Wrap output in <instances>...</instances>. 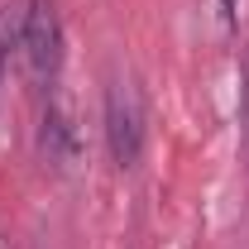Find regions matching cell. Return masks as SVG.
I'll return each mask as SVG.
<instances>
[{"instance_id": "cell-1", "label": "cell", "mask_w": 249, "mask_h": 249, "mask_svg": "<svg viewBox=\"0 0 249 249\" xmlns=\"http://www.w3.org/2000/svg\"><path fill=\"white\" fill-rule=\"evenodd\" d=\"M106 144L120 168H134L144 154V106L129 82H115L106 91Z\"/></svg>"}, {"instance_id": "cell-2", "label": "cell", "mask_w": 249, "mask_h": 249, "mask_svg": "<svg viewBox=\"0 0 249 249\" xmlns=\"http://www.w3.org/2000/svg\"><path fill=\"white\" fill-rule=\"evenodd\" d=\"M19 48H24V62L38 82L58 77L62 67V24H58V10L53 0H29L24 19H19Z\"/></svg>"}, {"instance_id": "cell-3", "label": "cell", "mask_w": 249, "mask_h": 249, "mask_svg": "<svg viewBox=\"0 0 249 249\" xmlns=\"http://www.w3.org/2000/svg\"><path fill=\"white\" fill-rule=\"evenodd\" d=\"M245 139H249V67H245Z\"/></svg>"}]
</instances>
